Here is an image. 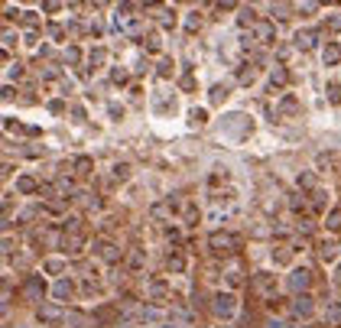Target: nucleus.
<instances>
[{
    "label": "nucleus",
    "mask_w": 341,
    "mask_h": 328,
    "mask_svg": "<svg viewBox=\"0 0 341 328\" xmlns=\"http://www.w3.org/2000/svg\"><path fill=\"white\" fill-rule=\"evenodd\" d=\"M322 318H325V328H341V302L338 299H325Z\"/></svg>",
    "instance_id": "12"
},
{
    "label": "nucleus",
    "mask_w": 341,
    "mask_h": 328,
    "mask_svg": "<svg viewBox=\"0 0 341 328\" xmlns=\"http://www.w3.org/2000/svg\"><path fill=\"white\" fill-rule=\"evenodd\" d=\"M146 263V254L140 247H130V257H127V270H140Z\"/></svg>",
    "instance_id": "23"
},
{
    "label": "nucleus",
    "mask_w": 341,
    "mask_h": 328,
    "mask_svg": "<svg viewBox=\"0 0 341 328\" xmlns=\"http://www.w3.org/2000/svg\"><path fill=\"white\" fill-rule=\"evenodd\" d=\"M335 254H338V244H335V241H322V244H319V257H322L325 263L335 260Z\"/></svg>",
    "instance_id": "24"
},
{
    "label": "nucleus",
    "mask_w": 341,
    "mask_h": 328,
    "mask_svg": "<svg viewBox=\"0 0 341 328\" xmlns=\"http://www.w3.org/2000/svg\"><path fill=\"white\" fill-rule=\"evenodd\" d=\"M328 97H331V104H341V85L338 82L328 85Z\"/></svg>",
    "instance_id": "34"
},
{
    "label": "nucleus",
    "mask_w": 341,
    "mask_h": 328,
    "mask_svg": "<svg viewBox=\"0 0 341 328\" xmlns=\"http://www.w3.org/2000/svg\"><path fill=\"white\" fill-rule=\"evenodd\" d=\"M16 189H20V192H26V195H39V192H42V189H39V182L33 179V175H20Z\"/></svg>",
    "instance_id": "22"
},
{
    "label": "nucleus",
    "mask_w": 341,
    "mask_h": 328,
    "mask_svg": "<svg viewBox=\"0 0 341 328\" xmlns=\"http://www.w3.org/2000/svg\"><path fill=\"white\" fill-rule=\"evenodd\" d=\"M208 247H212V254H218V257H231V254H238L241 237L231 234V231H212L208 234Z\"/></svg>",
    "instance_id": "1"
},
{
    "label": "nucleus",
    "mask_w": 341,
    "mask_h": 328,
    "mask_svg": "<svg viewBox=\"0 0 341 328\" xmlns=\"http://www.w3.org/2000/svg\"><path fill=\"white\" fill-rule=\"evenodd\" d=\"M296 10H302V13H316L319 7H316V4H302V7H296Z\"/></svg>",
    "instance_id": "41"
},
{
    "label": "nucleus",
    "mask_w": 341,
    "mask_h": 328,
    "mask_svg": "<svg viewBox=\"0 0 341 328\" xmlns=\"http://www.w3.org/2000/svg\"><path fill=\"white\" fill-rule=\"evenodd\" d=\"M319 39H322V33H319V30H299V33L293 36V46L305 52V49H312V46H316Z\"/></svg>",
    "instance_id": "14"
},
{
    "label": "nucleus",
    "mask_w": 341,
    "mask_h": 328,
    "mask_svg": "<svg viewBox=\"0 0 341 328\" xmlns=\"http://www.w3.org/2000/svg\"><path fill=\"white\" fill-rule=\"evenodd\" d=\"M299 185H302V189H312V192H316V172H302V175H299Z\"/></svg>",
    "instance_id": "33"
},
{
    "label": "nucleus",
    "mask_w": 341,
    "mask_h": 328,
    "mask_svg": "<svg viewBox=\"0 0 341 328\" xmlns=\"http://www.w3.org/2000/svg\"><path fill=\"white\" fill-rule=\"evenodd\" d=\"M309 208H312V215H322V211L328 208V192L316 189V192H312V201H309Z\"/></svg>",
    "instance_id": "20"
},
{
    "label": "nucleus",
    "mask_w": 341,
    "mask_h": 328,
    "mask_svg": "<svg viewBox=\"0 0 341 328\" xmlns=\"http://www.w3.org/2000/svg\"><path fill=\"white\" fill-rule=\"evenodd\" d=\"M72 169H75V175H82V179H85V175L94 172V159L91 156H75L72 159Z\"/></svg>",
    "instance_id": "16"
},
{
    "label": "nucleus",
    "mask_w": 341,
    "mask_h": 328,
    "mask_svg": "<svg viewBox=\"0 0 341 328\" xmlns=\"http://www.w3.org/2000/svg\"><path fill=\"white\" fill-rule=\"evenodd\" d=\"M78 292H82V296H98L101 292V286L94 280H82V286H78Z\"/></svg>",
    "instance_id": "27"
},
{
    "label": "nucleus",
    "mask_w": 341,
    "mask_h": 328,
    "mask_svg": "<svg viewBox=\"0 0 341 328\" xmlns=\"http://www.w3.org/2000/svg\"><path fill=\"white\" fill-rule=\"evenodd\" d=\"M146 299L150 302H163V299H169V280H163V276H156L146 283Z\"/></svg>",
    "instance_id": "11"
},
{
    "label": "nucleus",
    "mask_w": 341,
    "mask_h": 328,
    "mask_svg": "<svg viewBox=\"0 0 341 328\" xmlns=\"http://www.w3.org/2000/svg\"><path fill=\"white\" fill-rule=\"evenodd\" d=\"M290 289L296 292V296H305V292L312 289V270L296 267V270L290 273Z\"/></svg>",
    "instance_id": "6"
},
{
    "label": "nucleus",
    "mask_w": 341,
    "mask_h": 328,
    "mask_svg": "<svg viewBox=\"0 0 341 328\" xmlns=\"http://www.w3.org/2000/svg\"><path fill=\"white\" fill-rule=\"evenodd\" d=\"M182 215H186V224H189V228H192V224H198V208L192 205V201H189L186 208H182Z\"/></svg>",
    "instance_id": "29"
},
{
    "label": "nucleus",
    "mask_w": 341,
    "mask_h": 328,
    "mask_svg": "<svg viewBox=\"0 0 341 328\" xmlns=\"http://www.w3.org/2000/svg\"><path fill=\"white\" fill-rule=\"evenodd\" d=\"M253 39H257L260 46H276V26L270 20H257L253 23Z\"/></svg>",
    "instance_id": "9"
},
{
    "label": "nucleus",
    "mask_w": 341,
    "mask_h": 328,
    "mask_svg": "<svg viewBox=\"0 0 341 328\" xmlns=\"http://www.w3.org/2000/svg\"><path fill=\"white\" fill-rule=\"evenodd\" d=\"M290 82V72H286L283 65H273V75H270V91H279V88H286Z\"/></svg>",
    "instance_id": "17"
},
{
    "label": "nucleus",
    "mask_w": 341,
    "mask_h": 328,
    "mask_svg": "<svg viewBox=\"0 0 341 328\" xmlns=\"http://www.w3.org/2000/svg\"><path fill=\"white\" fill-rule=\"evenodd\" d=\"M234 312H238V299H234V292H212V315L221 318V322H227V318H234Z\"/></svg>",
    "instance_id": "2"
},
{
    "label": "nucleus",
    "mask_w": 341,
    "mask_h": 328,
    "mask_svg": "<svg viewBox=\"0 0 341 328\" xmlns=\"http://www.w3.org/2000/svg\"><path fill=\"white\" fill-rule=\"evenodd\" d=\"M94 325H98V322H94L91 315L78 312V309H65L62 322H59V328H94Z\"/></svg>",
    "instance_id": "7"
},
{
    "label": "nucleus",
    "mask_w": 341,
    "mask_h": 328,
    "mask_svg": "<svg viewBox=\"0 0 341 328\" xmlns=\"http://www.w3.org/2000/svg\"><path fill=\"white\" fill-rule=\"evenodd\" d=\"M182 88H186V91H189V88H195V78L186 75V78H182Z\"/></svg>",
    "instance_id": "42"
},
{
    "label": "nucleus",
    "mask_w": 341,
    "mask_h": 328,
    "mask_svg": "<svg viewBox=\"0 0 341 328\" xmlns=\"http://www.w3.org/2000/svg\"><path fill=\"white\" fill-rule=\"evenodd\" d=\"M335 286H341V267H335Z\"/></svg>",
    "instance_id": "45"
},
{
    "label": "nucleus",
    "mask_w": 341,
    "mask_h": 328,
    "mask_svg": "<svg viewBox=\"0 0 341 328\" xmlns=\"http://www.w3.org/2000/svg\"><path fill=\"white\" fill-rule=\"evenodd\" d=\"M186 26H189V30H198V26H202V16H198V13H189Z\"/></svg>",
    "instance_id": "36"
},
{
    "label": "nucleus",
    "mask_w": 341,
    "mask_h": 328,
    "mask_svg": "<svg viewBox=\"0 0 341 328\" xmlns=\"http://www.w3.org/2000/svg\"><path fill=\"white\" fill-rule=\"evenodd\" d=\"M146 49H150V52H160V36H150V39H146Z\"/></svg>",
    "instance_id": "38"
},
{
    "label": "nucleus",
    "mask_w": 341,
    "mask_h": 328,
    "mask_svg": "<svg viewBox=\"0 0 341 328\" xmlns=\"http://www.w3.org/2000/svg\"><path fill=\"white\" fill-rule=\"evenodd\" d=\"M279 111H283V114H293V111H299L296 97H293V94H286V97H283V104H279Z\"/></svg>",
    "instance_id": "31"
},
{
    "label": "nucleus",
    "mask_w": 341,
    "mask_h": 328,
    "mask_svg": "<svg viewBox=\"0 0 341 328\" xmlns=\"http://www.w3.org/2000/svg\"><path fill=\"white\" fill-rule=\"evenodd\" d=\"M111 78H114L117 85H124V82H127V72H124V68H114V72H111Z\"/></svg>",
    "instance_id": "37"
},
{
    "label": "nucleus",
    "mask_w": 341,
    "mask_h": 328,
    "mask_svg": "<svg viewBox=\"0 0 341 328\" xmlns=\"http://www.w3.org/2000/svg\"><path fill=\"white\" fill-rule=\"evenodd\" d=\"M172 68H176V62H172V59H163V62H160V75H163V78H169Z\"/></svg>",
    "instance_id": "35"
},
{
    "label": "nucleus",
    "mask_w": 341,
    "mask_h": 328,
    "mask_svg": "<svg viewBox=\"0 0 341 328\" xmlns=\"http://www.w3.org/2000/svg\"><path fill=\"white\" fill-rule=\"evenodd\" d=\"M23 16H26V20H23L26 26H33V30H36V26H39V20H36V13H23Z\"/></svg>",
    "instance_id": "40"
},
{
    "label": "nucleus",
    "mask_w": 341,
    "mask_h": 328,
    "mask_svg": "<svg viewBox=\"0 0 341 328\" xmlns=\"http://www.w3.org/2000/svg\"><path fill=\"white\" fill-rule=\"evenodd\" d=\"M224 97H227V88H224V85H215V88H212V104H221Z\"/></svg>",
    "instance_id": "32"
},
{
    "label": "nucleus",
    "mask_w": 341,
    "mask_h": 328,
    "mask_svg": "<svg viewBox=\"0 0 341 328\" xmlns=\"http://www.w3.org/2000/svg\"><path fill=\"white\" fill-rule=\"evenodd\" d=\"M192 120H195V123H205V111H192Z\"/></svg>",
    "instance_id": "43"
},
{
    "label": "nucleus",
    "mask_w": 341,
    "mask_h": 328,
    "mask_svg": "<svg viewBox=\"0 0 341 328\" xmlns=\"http://www.w3.org/2000/svg\"><path fill=\"white\" fill-rule=\"evenodd\" d=\"M52 299H59V302H68V299H75V286H72V280H68V276L56 280V286H52Z\"/></svg>",
    "instance_id": "15"
},
{
    "label": "nucleus",
    "mask_w": 341,
    "mask_h": 328,
    "mask_svg": "<svg viewBox=\"0 0 341 328\" xmlns=\"http://www.w3.org/2000/svg\"><path fill=\"white\" fill-rule=\"evenodd\" d=\"M328 30H341V16H331V20H328Z\"/></svg>",
    "instance_id": "44"
},
{
    "label": "nucleus",
    "mask_w": 341,
    "mask_h": 328,
    "mask_svg": "<svg viewBox=\"0 0 341 328\" xmlns=\"http://www.w3.org/2000/svg\"><path fill=\"white\" fill-rule=\"evenodd\" d=\"M88 244V237L85 234H65L62 231V244H59V250H62V257H75V254H82V247Z\"/></svg>",
    "instance_id": "10"
},
{
    "label": "nucleus",
    "mask_w": 341,
    "mask_h": 328,
    "mask_svg": "<svg viewBox=\"0 0 341 328\" xmlns=\"http://www.w3.org/2000/svg\"><path fill=\"white\" fill-rule=\"evenodd\" d=\"M325 224H328V231H341V208L331 211V215L325 218Z\"/></svg>",
    "instance_id": "30"
},
{
    "label": "nucleus",
    "mask_w": 341,
    "mask_h": 328,
    "mask_svg": "<svg viewBox=\"0 0 341 328\" xmlns=\"http://www.w3.org/2000/svg\"><path fill=\"white\" fill-rule=\"evenodd\" d=\"M166 267H169V273H182L186 270V257H182L179 250H169L166 254Z\"/></svg>",
    "instance_id": "21"
},
{
    "label": "nucleus",
    "mask_w": 341,
    "mask_h": 328,
    "mask_svg": "<svg viewBox=\"0 0 341 328\" xmlns=\"http://www.w3.org/2000/svg\"><path fill=\"white\" fill-rule=\"evenodd\" d=\"M130 175H134V166H130V163H114L111 166V179L114 182H127Z\"/></svg>",
    "instance_id": "19"
},
{
    "label": "nucleus",
    "mask_w": 341,
    "mask_h": 328,
    "mask_svg": "<svg viewBox=\"0 0 341 328\" xmlns=\"http://www.w3.org/2000/svg\"><path fill=\"white\" fill-rule=\"evenodd\" d=\"M250 286H253V292H257L260 299H273L276 296V273H253V280H250Z\"/></svg>",
    "instance_id": "5"
},
{
    "label": "nucleus",
    "mask_w": 341,
    "mask_h": 328,
    "mask_svg": "<svg viewBox=\"0 0 341 328\" xmlns=\"http://www.w3.org/2000/svg\"><path fill=\"white\" fill-rule=\"evenodd\" d=\"M91 318H94L98 325H104V322H117V309H114V306H98V309L91 312Z\"/></svg>",
    "instance_id": "18"
},
{
    "label": "nucleus",
    "mask_w": 341,
    "mask_h": 328,
    "mask_svg": "<svg viewBox=\"0 0 341 328\" xmlns=\"http://www.w3.org/2000/svg\"><path fill=\"white\" fill-rule=\"evenodd\" d=\"M253 75H257V72H253V65L247 62V65H241V72H238V82H241V85H250V82H253Z\"/></svg>",
    "instance_id": "28"
},
{
    "label": "nucleus",
    "mask_w": 341,
    "mask_h": 328,
    "mask_svg": "<svg viewBox=\"0 0 341 328\" xmlns=\"http://www.w3.org/2000/svg\"><path fill=\"white\" fill-rule=\"evenodd\" d=\"M20 296L30 299V302H36V306H42V296H46V280H42V273H30V276L23 280Z\"/></svg>",
    "instance_id": "3"
},
{
    "label": "nucleus",
    "mask_w": 341,
    "mask_h": 328,
    "mask_svg": "<svg viewBox=\"0 0 341 328\" xmlns=\"http://www.w3.org/2000/svg\"><path fill=\"white\" fill-rule=\"evenodd\" d=\"M166 237H169V241H179V228H169V224H166V231H163Z\"/></svg>",
    "instance_id": "39"
},
{
    "label": "nucleus",
    "mask_w": 341,
    "mask_h": 328,
    "mask_svg": "<svg viewBox=\"0 0 341 328\" xmlns=\"http://www.w3.org/2000/svg\"><path fill=\"white\" fill-rule=\"evenodd\" d=\"M338 59H341V49L338 46H325V52H322V62H325V65H338Z\"/></svg>",
    "instance_id": "25"
},
{
    "label": "nucleus",
    "mask_w": 341,
    "mask_h": 328,
    "mask_svg": "<svg viewBox=\"0 0 341 328\" xmlns=\"http://www.w3.org/2000/svg\"><path fill=\"white\" fill-rule=\"evenodd\" d=\"M62 315H65V309L62 306H56V302H42V306H36V318L39 322H62Z\"/></svg>",
    "instance_id": "13"
},
{
    "label": "nucleus",
    "mask_w": 341,
    "mask_h": 328,
    "mask_svg": "<svg viewBox=\"0 0 341 328\" xmlns=\"http://www.w3.org/2000/svg\"><path fill=\"white\" fill-rule=\"evenodd\" d=\"M290 318H296V322H309L312 315H316V299L305 292V296H296L290 299V312H286Z\"/></svg>",
    "instance_id": "4"
},
{
    "label": "nucleus",
    "mask_w": 341,
    "mask_h": 328,
    "mask_svg": "<svg viewBox=\"0 0 341 328\" xmlns=\"http://www.w3.org/2000/svg\"><path fill=\"white\" fill-rule=\"evenodd\" d=\"M290 260H293L290 247H273V263H290Z\"/></svg>",
    "instance_id": "26"
},
{
    "label": "nucleus",
    "mask_w": 341,
    "mask_h": 328,
    "mask_svg": "<svg viewBox=\"0 0 341 328\" xmlns=\"http://www.w3.org/2000/svg\"><path fill=\"white\" fill-rule=\"evenodd\" d=\"M94 254H98L101 260H108V263H114V260H120V257H124V250H120L111 237H98V241H94Z\"/></svg>",
    "instance_id": "8"
}]
</instances>
